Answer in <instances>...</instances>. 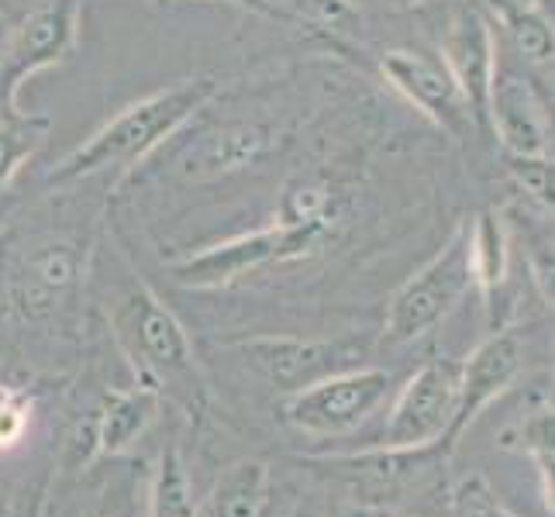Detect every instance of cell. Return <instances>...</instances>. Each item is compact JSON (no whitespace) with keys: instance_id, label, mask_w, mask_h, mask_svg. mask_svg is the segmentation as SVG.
Returning <instances> with one entry per match:
<instances>
[{"instance_id":"cell-1","label":"cell","mask_w":555,"mask_h":517,"mask_svg":"<svg viewBox=\"0 0 555 517\" xmlns=\"http://www.w3.org/2000/svg\"><path fill=\"white\" fill-rule=\"evenodd\" d=\"M221 90L215 76H194L177 87H166L149 93V98L128 104L118 111L107 125H101L87 142L76 145L69 156H63L49 169V186H73L80 180L101 177L111 169H131L139 166L149 152H156L163 142L197 118V111L207 107V101Z\"/></svg>"},{"instance_id":"cell-2","label":"cell","mask_w":555,"mask_h":517,"mask_svg":"<svg viewBox=\"0 0 555 517\" xmlns=\"http://www.w3.org/2000/svg\"><path fill=\"white\" fill-rule=\"evenodd\" d=\"M328 238H332L328 228L273 221V224L259 228V232L235 235L228 242L204 248L197 256H186V259L173 262V276H177V283L197 286V290H207V286H228L245 273L262 270V266L311 256L314 248H321Z\"/></svg>"},{"instance_id":"cell-3","label":"cell","mask_w":555,"mask_h":517,"mask_svg":"<svg viewBox=\"0 0 555 517\" xmlns=\"http://www.w3.org/2000/svg\"><path fill=\"white\" fill-rule=\"evenodd\" d=\"M473 283L476 280L469 262V228H463L425 270H417L397 290L387 311V324H383V338L400 345L431 332L469 294Z\"/></svg>"},{"instance_id":"cell-4","label":"cell","mask_w":555,"mask_h":517,"mask_svg":"<svg viewBox=\"0 0 555 517\" xmlns=\"http://www.w3.org/2000/svg\"><path fill=\"white\" fill-rule=\"evenodd\" d=\"M435 52L455 76L459 90L466 93L473 114L487 128V101L496 63H501V38L496 17L483 0H442Z\"/></svg>"},{"instance_id":"cell-5","label":"cell","mask_w":555,"mask_h":517,"mask_svg":"<svg viewBox=\"0 0 555 517\" xmlns=\"http://www.w3.org/2000/svg\"><path fill=\"white\" fill-rule=\"evenodd\" d=\"M280 145V128L262 118H224L194 128L169 152V172L183 183H215L266 163Z\"/></svg>"},{"instance_id":"cell-6","label":"cell","mask_w":555,"mask_h":517,"mask_svg":"<svg viewBox=\"0 0 555 517\" xmlns=\"http://www.w3.org/2000/svg\"><path fill=\"white\" fill-rule=\"evenodd\" d=\"M83 28V0H38L14 22L8 46V63L0 69V87L8 101L22 107L17 93L35 73L63 66L80 46Z\"/></svg>"},{"instance_id":"cell-7","label":"cell","mask_w":555,"mask_h":517,"mask_svg":"<svg viewBox=\"0 0 555 517\" xmlns=\"http://www.w3.org/2000/svg\"><path fill=\"white\" fill-rule=\"evenodd\" d=\"M114 321H118L128 349L142 359L149 373H156L163 383H173V387H190L194 383L197 370L186 328L145 283L131 286L125 294Z\"/></svg>"},{"instance_id":"cell-8","label":"cell","mask_w":555,"mask_h":517,"mask_svg":"<svg viewBox=\"0 0 555 517\" xmlns=\"http://www.w3.org/2000/svg\"><path fill=\"white\" fill-rule=\"evenodd\" d=\"M379 73L400 98L411 107H417L425 118H431L449 135H463L466 128L480 125L473 114L466 93L459 90L455 76L442 63V55L417 49V46H400L387 49L379 60ZM483 128V125H480Z\"/></svg>"},{"instance_id":"cell-9","label":"cell","mask_w":555,"mask_h":517,"mask_svg":"<svg viewBox=\"0 0 555 517\" xmlns=\"http://www.w3.org/2000/svg\"><path fill=\"white\" fill-rule=\"evenodd\" d=\"M487 128L514 159L555 156V114L525 69L496 63L487 101Z\"/></svg>"},{"instance_id":"cell-10","label":"cell","mask_w":555,"mask_h":517,"mask_svg":"<svg viewBox=\"0 0 555 517\" xmlns=\"http://www.w3.org/2000/svg\"><path fill=\"white\" fill-rule=\"evenodd\" d=\"M87 270V253L66 235H35L14 259L8 280L11 303L25 318H49L66 303Z\"/></svg>"},{"instance_id":"cell-11","label":"cell","mask_w":555,"mask_h":517,"mask_svg":"<svg viewBox=\"0 0 555 517\" xmlns=\"http://www.w3.org/2000/svg\"><path fill=\"white\" fill-rule=\"evenodd\" d=\"M390 387V373L383 370H341L311 387H304L286 404L291 425L311 435H335L359 425Z\"/></svg>"},{"instance_id":"cell-12","label":"cell","mask_w":555,"mask_h":517,"mask_svg":"<svg viewBox=\"0 0 555 517\" xmlns=\"http://www.w3.org/2000/svg\"><path fill=\"white\" fill-rule=\"evenodd\" d=\"M238 356L248 370H256L270 387L297 393L311 383L341 373L352 352L341 341H311L294 335H259L238 341Z\"/></svg>"},{"instance_id":"cell-13","label":"cell","mask_w":555,"mask_h":517,"mask_svg":"<svg viewBox=\"0 0 555 517\" xmlns=\"http://www.w3.org/2000/svg\"><path fill=\"white\" fill-rule=\"evenodd\" d=\"M459 411V373L449 362H431L421 370L404 393L387 425L390 445H421L435 438L449 425V417Z\"/></svg>"},{"instance_id":"cell-14","label":"cell","mask_w":555,"mask_h":517,"mask_svg":"<svg viewBox=\"0 0 555 517\" xmlns=\"http://www.w3.org/2000/svg\"><path fill=\"white\" fill-rule=\"evenodd\" d=\"M496 17V31L507 35L511 49L521 55L525 66L552 73L555 69V22L542 11V4L534 8H514V4H490Z\"/></svg>"},{"instance_id":"cell-15","label":"cell","mask_w":555,"mask_h":517,"mask_svg":"<svg viewBox=\"0 0 555 517\" xmlns=\"http://www.w3.org/2000/svg\"><path fill=\"white\" fill-rule=\"evenodd\" d=\"M514 370H518V345H514V338L501 335L480 345L476 356L466 362L463 376H459V408H463V414L480 408L487 397L501 390Z\"/></svg>"},{"instance_id":"cell-16","label":"cell","mask_w":555,"mask_h":517,"mask_svg":"<svg viewBox=\"0 0 555 517\" xmlns=\"http://www.w3.org/2000/svg\"><path fill=\"white\" fill-rule=\"evenodd\" d=\"M266 507V466L262 463H235L228 466L201 517H262Z\"/></svg>"},{"instance_id":"cell-17","label":"cell","mask_w":555,"mask_h":517,"mask_svg":"<svg viewBox=\"0 0 555 517\" xmlns=\"http://www.w3.org/2000/svg\"><path fill=\"white\" fill-rule=\"evenodd\" d=\"M159 400L152 390H128L114 393L107 400V408L98 414V442L101 452H121L152 425L156 417Z\"/></svg>"},{"instance_id":"cell-18","label":"cell","mask_w":555,"mask_h":517,"mask_svg":"<svg viewBox=\"0 0 555 517\" xmlns=\"http://www.w3.org/2000/svg\"><path fill=\"white\" fill-rule=\"evenodd\" d=\"M280 17L297 25H311L321 35H332L338 42H352L366 28V17L352 0H270Z\"/></svg>"},{"instance_id":"cell-19","label":"cell","mask_w":555,"mask_h":517,"mask_svg":"<svg viewBox=\"0 0 555 517\" xmlns=\"http://www.w3.org/2000/svg\"><path fill=\"white\" fill-rule=\"evenodd\" d=\"M507 228L496 210H483L480 218L469 224V262L473 280L480 283L483 294H493L504 283L507 273Z\"/></svg>"},{"instance_id":"cell-20","label":"cell","mask_w":555,"mask_h":517,"mask_svg":"<svg viewBox=\"0 0 555 517\" xmlns=\"http://www.w3.org/2000/svg\"><path fill=\"white\" fill-rule=\"evenodd\" d=\"M46 135H49V118H42V114H28L17 107L0 118V190L46 145Z\"/></svg>"},{"instance_id":"cell-21","label":"cell","mask_w":555,"mask_h":517,"mask_svg":"<svg viewBox=\"0 0 555 517\" xmlns=\"http://www.w3.org/2000/svg\"><path fill=\"white\" fill-rule=\"evenodd\" d=\"M149 517H197L194 493H190V480L177 452H166L159 458L156 480H152Z\"/></svg>"},{"instance_id":"cell-22","label":"cell","mask_w":555,"mask_h":517,"mask_svg":"<svg viewBox=\"0 0 555 517\" xmlns=\"http://www.w3.org/2000/svg\"><path fill=\"white\" fill-rule=\"evenodd\" d=\"M511 180L531 201H539L545 210L555 215V159L552 156H534V159H514L511 156Z\"/></svg>"},{"instance_id":"cell-23","label":"cell","mask_w":555,"mask_h":517,"mask_svg":"<svg viewBox=\"0 0 555 517\" xmlns=\"http://www.w3.org/2000/svg\"><path fill=\"white\" fill-rule=\"evenodd\" d=\"M25 425H28V408L14 393L0 390V445L17 442L22 431H25Z\"/></svg>"},{"instance_id":"cell-24","label":"cell","mask_w":555,"mask_h":517,"mask_svg":"<svg viewBox=\"0 0 555 517\" xmlns=\"http://www.w3.org/2000/svg\"><path fill=\"white\" fill-rule=\"evenodd\" d=\"M11 35H14V17L0 8V69L8 63V46H11Z\"/></svg>"},{"instance_id":"cell-25","label":"cell","mask_w":555,"mask_h":517,"mask_svg":"<svg viewBox=\"0 0 555 517\" xmlns=\"http://www.w3.org/2000/svg\"><path fill=\"white\" fill-rule=\"evenodd\" d=\"M228 4H235V8H242V11H253V14H262V17H273V22L280 17L270 0H228Z\"/></svg>"},{"instance_id":"cell-26","label":"cell","mask_w":555,"mask_h":517,"mask_svg":"<svg viewBox=\"0 0 555 517\" xmlns=\"http://www.w3.org/2000/svg\"><path fill=\"white\" fill-rule=\"evenodd\" d=\"M496 4H514V8H534V4H542V0H496Z\"/></svg>"},{"instance_id":"cell-27","label":"cell","mask_w":555,"mask_h":517,"mask_svg":"<svg viewBox=\"0 0 555 517\" xmlns=\"http://www.w3.org/2000/svg\"><path fill=\"white\" fill-rule=\"evenodd\" d=\"M548 76H555V69H552V73H548ZM552 98H555V83H552Z\"/></svg>"},{"instance_id":"cell-28","label":"cell","mask_w":555,"mask_h":517,"mask_svg":"<svg viewBox=\"0 0 555 517\" xmlns=\"http://www.w3.org/2000/svg\"><path fill=\"white\" fill-rule=\"evenodd\" d=\"M35 4H38V0H35Z\"/></svg>"}]
</instances>
